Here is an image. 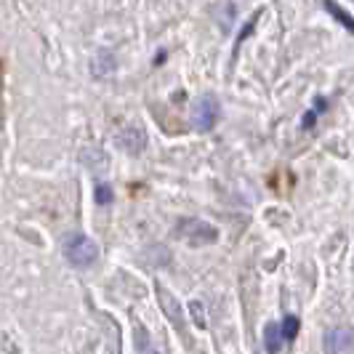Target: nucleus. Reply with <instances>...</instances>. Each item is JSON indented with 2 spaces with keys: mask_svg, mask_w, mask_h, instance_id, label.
Listing matches in <instances>:
<instances>
[{
  "mask_svg": "<svg viewBox=\"0 0 354 354\" xmlns=\"http://www.w3.org/2000/svg\"><path fill=\"white\" fill-rule=\"evenodd\" d=\"M64 259L75 269H88L99 259V245L91 240L88 234H72L64 243Z\"/></svg>",
  "mask_w": 354,
  "mask_h": 354,
  "instance_id": "f257e3e1",
  "label": "nucleus"
},
{
  "mask_svg": "<svg viewBox=\"0 0 354 354\" xmlns=\"http://www.w3.org/2000/svg\"><path fill=\"white\" fill-rule=\"evenodd\" d=\"M176 237H181L184 243H189V245H211L218 240V230L208 224V221H200V218H184V221H178L176 224Z\"/></svg>",
  "mask_w": 354,
  "mask_h": 354,
  "instance_id": "f03ea898",
  "label": "nucleus"
},
{
  "mask_svg": "<svg viewBox=\"0 0 354 354\" xmlns=\"http://www.w3.org/2000/svg\"><path fill=\"white\" fill-rule=\"evenodd\" d=\"M216 120H218V102L213 93H203L192 106V125L197 131L208 133V131H213Z\"/></svg>",
  "mask_w": 354,
  "mask_h": 354,
  "instance_id": "7ed1b4c3",
  "label": "nucleus"
},
{
  "mask_svg": "<svg viewBox=\"0 0 354 354\" xmlns=\"http://www.w3.org/2000/svg\"><path fill=\"white\" fill-rule=\"evenodd\" d=\"M155 290H158V301H160V309H162V315L168 317V322L184 333V328H187V319H184V309H181V304L174 293H168L162 285H155Z\"/></svg>",
  "mask_w": 354,
  "mask_h": 354,
  "instance_id": "20e7f679",
  "label": "nucleus"
},
{
  "mask_svg": "<svg viewBox=\"0 0 354 354\" xmlns=\"http://www.w3.org/2000/svg\"><path fill=\"white\" fill-rule=\"evenodd\" d=\"M325 354H354L352 328H330L325 333Z\"/></svg>",
  "mask_w": 354,
  "mask_h": 354,
  "instance_id": "39448f33",
  "label": "nucleus"
},
{
  "mask_svg": "<svg viewBox=\"0 0 354 354\" xmlns=\"http://www.w3.org/2000/svg\"><path fill=\"white\" fill-rule=\"evenodd\" d=\"M120 144H123L125 152L139 155V152L144 149V131L142 128H136V125H128V128H125V136L120 133Z\"/></svg>",
  "mask_w": 354,
  "mask_h": 354,
  "instance_id": "423d86ee",
  "label": "nucleus"
},
{
  "mask_svg": "<svg viewBox=\"0 0 354 354\" xmlns=\"http://www.w3.org/2000/svg\"><path fill=\"white\" fill-rule=\"evenodd\" d=\"M264 349L269 354H277L283 349V333H280V325L269 322L264 328Z\"/></svg>",
  "mask_w": 354,
  "mask_h": 354,
  "instance_id": "0eeeda50",
  "label": "nucleus"
},
{
  "mask_svg": "<svg viewBox=\"0 0 354 354\" xmlns=\"http://www.w3.org/2000/svg\"><path fill=\"white\" fill-rule=\"evenodd\" d=\"M299 328H301V322L296 315H285L283 325H280V333H283V341H293V338L299 336Z\"/></svg>",
  "mask_w": 354,
  "mask_h": 354,
  "instance_id": "6e6552de",
  "label": "nucleus"
},
{
  "mask_svg": "<svg viewBox=\"0 0 354 354\" xmlns=\"http://www.w3.org/2000/svg\"><path fill=\"white\" fill-rule=\"evenodd\" d=\"M322 8H325L328 14H333V17H336L338 21H341V24H344V27H346V30H349V32L354 35V19L349 17V14H346V11H344V8L338 6V3H325Z\"/></svg>",
  "mask_w": 354,
  "mask_h": 354,
  "instance_id": "1a4fd4ad",
  "label": "nucleus"
},
{
  "mask_svg": "<svg viewBox=\"0 0 354 354\" xmlns=\"http://www.w3.org/2000/svg\"><path fill=\"white\" fill-rule=\"evenodd\" d=\"M96 203H99V205L112 203V189H109V184H99V187H96Z\"/></svg>",
  "mask_w": 354,
  "mask_h": 354,
  "instance_id": "9d476101",
  "label": "nucleus"
},
{
  "mask_svg": "<svg viewBox=\"0 0 354 354\" xmlns=\"http://www.w3.org/2000/svg\"><path fill=\"white\" fill-rule=\"evenodd\" d=\"M192 312H195V322L200 328H205V309L200 301H192Z\"/></svg>",
  "mask_w": 354,
  "mask_h": 354,
  "instance_id": "9b49d317",
  "label": "nucleus"
},
{
  "mask_svg": "<svg viewBox=\"0 0 354 354\" xmlns=\"http://www.w3.org/2000/svg\"><path fill=\"white\" fill-rule=\"evenodd\" d=\"M315 120H317V115L309 109V112L301 118V128H304V131H312V128H315Z\"/></svg>",
  "mask_w": 354,
  "mask_h": 354,
  "instance_id": "f8f14e48",
  "label": "nucleus"
},
{
  "mask_svg": "<svg viewBox=\"0 0 354 354\" xmlns=\"http://www.w3.org/2000/svg\"><path fill=\"white\" fill-rule=\"evenodd\" d=\"M325 109H328V104H325V99H315V109H312V112H315V115H319V112H325Z\"/></svg>",
  "mask_w": 354,
  "mask_h": 354,
  "instance_id": "ddd939ff",
  "label": "nucleus"
}]
</instances>
